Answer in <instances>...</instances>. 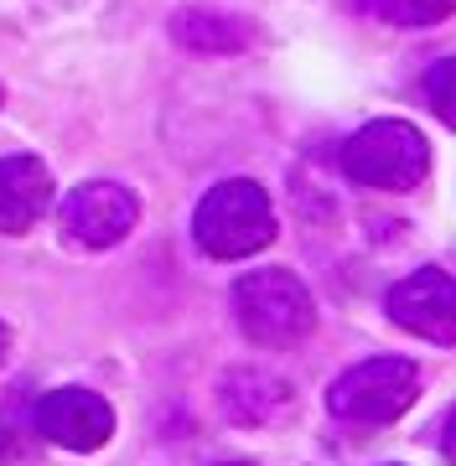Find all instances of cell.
Masks as SVG:
<instances>
[{
    "label": "cell",
    "mask_w": 456,
    "mask_h": 466,
    "mask_svg": "<svg viewBox=\"0 0 456 466\" xmlns=\"http://www.w3.org/2000/svg\"><path fill=\"white\" fill-rule=\"evenodd\" d=\"M136 218V192L119 182H84L63 198V233L84 249H115L119 238H130Z\"/></svg>",
    "instance_id": "obj_5"
},
{
    "label": "cell",
    "mask_w": 456,
    "mask_h": 466,
    "mask_svg": "<svg viewBox=\"0 0 456 466\" xmlns=\"http://www.w3.org/2000/svg\"><path fill=\"white\" fill-rule=\"evenodd\" d=\"M421 99H425V109H431L441 125H451L456 130V57H441V63L425 67Z\"/></svg>",
    "instance_id": "obj_12"
},
{
    "label": "cell",
    "mask_w": 456,
    "mask_h": 466,
    "mask_svg": "<svg viewBox=\"0 0 456 466\" xmlns=\"http://www.w3.org/2000/svg\"><path fill=\"white\" fill-rule=\"evenodd\" d=\"M342 171L373 192H415L431 177V146L410 119H369L342 146Z\"/></svg>",
    "instance_id": "obj_3"
},
{
    "label": "cell",
    "mask_w": 456,
    "mask_h": 466,
    "mask_svg": "<svg viewBox=\"0 0 456 466\" xmlns=\"http://www.w3.org/2000/svg\"><path fill=\"white\" fill-rule=\"evenodd\" d=\"M441 451H446L451 466H456V410H451V420H446V431H441Z\"/></svg>",
    "instance_id": "obj_13"
},
{
    "label": "cell",
    "mask_w": 456,
    "mask_h": 466,
    "mask_svg": "<svg viewBox=\"0 0 456 466\" xmlns=\"http://www.w3.org/2000/svg\"><path fill=\"white\" fill-rule=\"evenodd\" d=\"M389 317L400 321L405 332L436 342V348H451L456 342V280L446 269H415L389 290Z\"/></svg>",
    "instance_id": "obj_6"
},
{
    "label": "cell",
    "mask_w": 456,
    "mask_h": 466,
    "mask_svg": "<svg viewBox=\"0 0 456 466\" xmlns=\"http://www.w3.org/2000/svg\"><path fill=\"white\" fill-rule=\"evenodd\" d=\"M290 394L286 379H275V373H259V368H238L223 379V415L238 420V425H270V420L290 415Z\"/></svg>",
    "instance_id": "obj_9"
},
{
    "label": "cell",
    "mask_w": 456,
    "mask_h": 466,
    "mask_svg": "<svg viewBox=\"0 0 456 466\" xmlns=\"http://www.w3.org/2000/svg\"><path fill=\"white\" fill-rule=\"evenodd\" d=\"M52 208V171L36 156H0V233H26Z\"/></svg>",
    "instance_id": "obj_8"
},
{
    "label": "cell",
    "mask_w": 456,
    "mask_h": 466,
    "mask_svg": "<svg viewBox=\"0 0 456 466\" xmlns=\"http://www.w3.org/2000/svg\"><path fill=\"white\" fill-rule=\"evenodd\" d=\"M234 317L259 348H296L317 327V306L290 269H249L234 285Z\"/></svg>",
    "instance_id": "obj_2"
},
{
    "label": "cell",
    "mask_w": 456,
    "mask_h": 466,
    "mask_svg": "<svg viewBox=\"0 0 456 466\" xmlns=\"http://www.w3.org/2000/svg\"><path fill=\"white\" fill-rule=\"evenodd\" d=\"M0 99H5V94H0Z\"/></svg>",
    "instance_id": "obj_16"
},
{
    "label": "cell",
    "mask_w": 456,
    "mask_h": 466,
    "mask_svg": "<svg viewBox=\"0 0 456 466\" xmlns=\"http://www.w3.org/2000/svg\"><path fill=\"white\" fill-rule=\"evenodd\" d=\"M171 36H177L182 47H192V52H244L254 42V26L244 16H228V11L192 5V11H177Z\"/></svg>",
    "instance_id": "obj_10"
},
{
    "label": "cell",
    "mask_w": 456,
    "mask_h": 466,
    "mask_svg": "<svg viewBox=\"0 0 456 466\" xmlns=\"http://www.w3.org/2000/svg\"><path fill=\"white\" fill-rule=\"evenodd\" d=\"M36 435L63 451H99L115 435V410L88 389H52L36 404Z\"/></svg>",
    "instance_id": "obj_7"
},
{
    "label": "cell",
    "mask_w": 456,
    "mask_h": 466,
    "mask_svg": "<svg viewBox=\"0 0 456 466\" xmlns=\"http://www.w3.org/2000/svg\"><path fill=\"white\" fill-rule=\"evenodd\" d=\"M218 466H254V461H218Z\"/></svg>",
    "instance_id": "obj_15"
},
{
    "label": "cell",
    "mask_w": 456,
    "mask_h": 466,
    "mask_svg": "<svg viewBox=\"0 0 456 466\" xmlns=\"http://www.w3.org/2000/svg\"><path fill=\"white\" fill-rule=\"evenodd\" d=\"M5 348H11V332H5V327H0V363H5Z\"/></svg>",
    "instance_id": "obj_14"
},
{
    "label": "cell",
    "mask_w": 456,
    "mask_h": 466,
    "mask_svg": "<svg viewBox=\"0 0 456 466\" xmlns=\"http://www.w3.org/2000/svg\"><path fill=\"white\" fill-rule=\"evenodd\" d=\"M421 394V368L410 358H369L327 389V410L353 425H389Z\"/></svg>",
    "instance_id": "obj_4"
},
{
    "label": "cell",
    "mask_w": 456,
    "mask_h": 466,
    "mask_svg": "<svg viewBox=\"0 0 456 466\" xmlns=\"http://www.w3.org/2000/svg\"><path fill=\"white\" fill-rule=\"evenodd\" d=\"M192 238L213 259H249L275 238V208L265 187L249 177L218 182L192 213Z\"/></svg>",
    "instance_id": "obj_1"
},
{
    "label": "cell",
    "mask_w": 456,
    "mask_h": 466,
    "mask_svg": "<svg viewBox=\"0 0 456 466\" xmlns=\"http://www.w3.org/2000/svg\"><path fill=\"white\" fill-rule=\"evenodd\" d=\"M353 5L394 26H436L456 11V0H353Z\"/></svg>",
    "instance_id": "obj_11"
}]
</instances>
